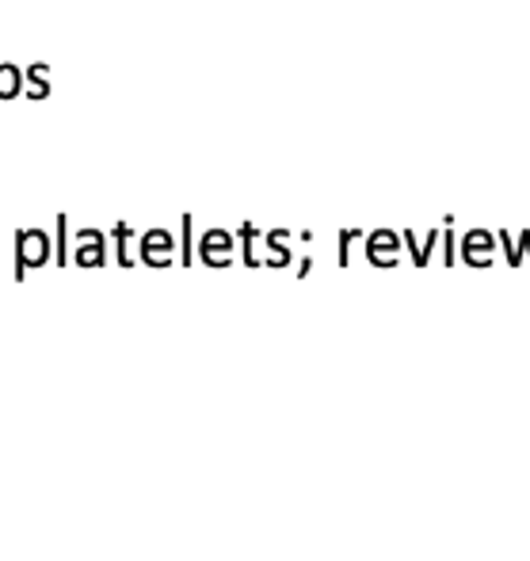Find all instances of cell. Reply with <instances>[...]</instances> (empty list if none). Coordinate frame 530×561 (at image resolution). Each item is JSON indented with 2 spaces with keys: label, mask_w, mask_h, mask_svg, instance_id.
Here are the masks:
<instances>
[{
  "label": "cell",
  "mask_w": 530,
  "mask_h": 561,
  "mask_svg": "<svg viewBox=\"0 0 530 561\" xmlns=\"http://www.w3.org/2000/svg\"><path fill=\"white\" fill-rule=\"evenodd\" d=\"M54 256V240L42 230H20L15 233V279H23L31 267L50 264Z\"/></svg>",
  "instance_id": "6da1fadb"
},
{
  "label": "cell",
  "mask_w": 530,
  "mask_h": 561,
  "mask_svg": "<svg viewBox=\"0 0 530 561\" xmlns=\"http://www.w3.org/2000/svg\"><path fill=\"white\" fill-rule=\"evenodd\" d=\"M172 249H175V237L168 230H146L138 237V260L149 267L172 264Z\"/></svg>",
  "instance_id": "7a4b0ae2"
},
{
  "label": "cell",
  "mask_w": 530,
  "mask_h": 561,
  "mask_svg": "<svg viewBox=\"0 0 530 561\" xmlns=\"http://www.w3.org/2000/svg\"><path fill=\"white\" fill-rule=\"evenodd\" d=\"M233 249H237V237L229 230H206L199 237V256L211 267H226L233 260Z\"/></svg>",
  "instance_id": "3957f363"
},
{
  "label": "cell",
  "mask_w": 530,
  "mask_h": 561,
  "mask_svg": "<svg viewBox=\"0 0 530 561\" xmlns=\"http://www.w3.org/2000/svg\"><path fill=\"white\" fill-rule=\"evenodd\" d=\"M366 260L378 264V267H393L400 260V233L393 230H374V233H366Z\"/></svg>",
  "instance_id": "277c9868"
},
{
  "label": "cell",
  "mask_w": 530,
  "mask_h": 561,
  "mask_svg": "<svg viewBox=\"0 0 530 561\" xmlns=\"http://www.w3.org/2000/svg\"><path fill=\"white\" fill-rule=\"evenodd\" d=\"M462 260L473 267H489L496 260V233L492 230H470L462 237Z\"/></svg>",
  "instance_id": "5b68a950"
},
{
  "label": "cell",
  "mask_w": 530,
  "mask_h": 561,
  "mask_svg": "<svg viewBox=\"0 0 530 561\" xmlns=\"http://www.w3.org/2000/svg\"><path fill=\"white\" fill-rule=\"evenodd\" d=\"M73 260L80 267H100L107 264V233L100 230H76V252Z\"/></svg>",
  "instance_id": "8992f818"
},
{
  "label": "cell",
  "mask_w": 530,
  "mask_h": 561,
  "mask_svg": "<svg viewBox=\"0 0 530 561\" xmlns=\"http://www.w3.org/2000/svg\"><path fill=\"white\" fill-rule=\"evenodd\" d=\"M291 245V233L286 230H271V233H264V249H267V256H264V264H271V267H286L294 260V249H286Z\"/></svg>",
  "instance_id": "52a82bcc"
},
{
  "label": "cell",
  "mask_w": 530,
  "mask_h": 561,
  "mask_svg": "<svg viewBox=\"0 0 530 561\" xmlns=\"http://www.w3.org/2000/svg\"><path fill=\"white\" fill-rule=\"evenodd\" d=\"M23 95L27 100H46L50 95V66L46 61H35V66H27L23 69Z\"/></svg>",
  "instance_id": "ba28073f"
},
{
  "label": "cell",
  "mask_w": 530,
  "mask_h": 561,
  "mask_svg": "<svg viewBox=\"0 0 530 561\" xmlns=\"http://www.w3.org/2000/svg\"><path fill=\"white\" fill-rule=\"evenodd\" d=\"M15 95H23V69L4 61V66H0V104L15 100Z\"/></svg>",
  "instance_id": "9c48e42d"
},
{
  "label": "cell",
  "mask_w": 530,
  "mask_h": 561,
  "mask_svg": "<svg viewBox=\"0 0 530 561\" xmlns=\"http://www.w3.org/2000/svg\"><path fill=\"white\" fill-rule=\"evenodd\" d=\"M256 237H260V230L252 226V222H240V230H237V240H240V256H245V264L248 267H260V252H256Z\"/></svg>",
  "instance_id": "30bf717a"
},
{
  "label": "cell",
  "mask_w": 530,
  "mask_h": 561,
  "mask_svg": "<svg viewBox=\"0 0 530 561\" xmlns=\"http://www.w3.org/2000/svg\"><path fill=\"white\" fill-rule=\"evenodd\" d=\"M180 264H187L191 267V260H195V218L191 214H184L180 218Z\"/></svg>",
  "instance_id": "8fae6325"
},
{
  "label": "cell",
  "mask_w": 530,
  "mask_h": 561,
  "mask_svg": "<svg viewBox=\"0 0 530 561\" xmlns=\"http://www.w3.org/2000/svg\"><path fill=\"white\" fill-rule=\"evenodd\" d=\"M111 237H115V260H119L122 267H134V256L126 252V245H130V240H134V230L126 226V222H119V226L111 230Z\"/></svg>",
  "instance_id": "7c38bea8"
},
{
  "label": "cell",
  "mask_w": 530,
  "mask_h": 561,
  "mask_svg": "<svg viewBox=\"0 0 530 561\" xmlns=\"http://www.w3.org/2000/svg\"><path fill=\"white\" fill-rule=\"evenodd\" d=\"M54 226H58V240H54V260L66 267V260H69V252H66V240H69V218L66 214H58L54 218Z\"/></svg>",
  "instance_id": "4fadbf2b"
},
{
  "label": "cell",
  "mask_w": 530,
  "mask_h": 561,
  "mask_svg": "<svg viewBox=\"0 0 530 561\" xmlns=\"http://www.w3.org/2000/svg\"><path fill=\"white\" fill-rule=\"evenodd\" d=\"M363 233L359 230H344L340 233V264H347V245H351V240H359Z\"/></svg>",
  "instance_id": "5bb4252c"
},
{
  "label": "cell",
  "mask_w": 530,
  "mask_h": 561,
  "mask_svg": "<svg viewBox=\"0 0 530 561\" xmlns=\"http://www.w3.org/2000/svg\"><path fill=\"white\" fill-rule=\"evenodd\" d=\"M516 245H519V249L530 256V230H523V233H519V240H516Z\"/></svg>",
  "instance_id": "9a60e30c"
}]
</instances>
